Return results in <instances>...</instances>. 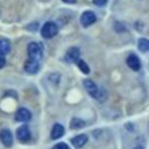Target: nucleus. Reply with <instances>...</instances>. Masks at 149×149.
<instances>
[{"label":"nucleus","mask_w":149,"mask_h":149,"mask_svg":"<svg viewBox=\"0 0 149 149\" xmlns=\"http://www.w3.org/2000/svg\"><path fill=\"white\" fill-rule=\"evenodd\" d=\"M42 47L40 43L37 42H31L28 44V56L30 59H35V61H40L42 58Z\"/></svg>","instance_id":"obj_3"},{"label":"nucleus","mask_w":149,"mask_h":149,"mask_svg":"<svg viewBox=\"0 0 149 149\" xmlns=\"http://www.w3.org/2000/svg\"><path fill=\"white\" fill-rule=\"evenodd\" d=\"M6 64V58H5V55L2 52H0V68H3Z\"/></svg>","instance_id":"obj_19"},{"label":"nucleus","mask_w":149,"mask_h":149,"mask_svg":"<svg viewBox=\"0 0 149 149\" xmlns=\"http://www.w3.org/2000/svg\"><path fill=\"white\" fill-rule=\"evenodd\" d=\"M137 45H139V49H140L142 52H147V51L149 50V42H148L147 38H141V40H139Z\"/></svg>","instance_id":"obj_15"},{"label":"nucleus","mask_w":149,"mask_h":149,"mask_svg":"<svg viewBox=\"0 0 149 149\" xmlns=\"http://www.w3.org/2000/svg\"><path fill=\"white\" fill-rule=\"evenodd\" d=\"M84 126H85V121L78 118H73L70 122V127L72 129H79V128H83Z\"/></svg>","instance_id":"obj_14"},{"label":"nucleus","mask_w":149,"mask_h":149,"mask_svg":"<svg viewBox=\"0 0 149 149\" xmlns=\"http://www.w3.org/2000/svg\"><path fill=\"white\" fill-rule=\"evenodd\" d=\"M0 140L2 142L3 146L6 147H10L13 144V135L10 133V130L8 129H2L0 132Z\"/></svg>","instance_id":"obj_10"},{"label":"nucleus","mask_w":149,"mask_h":149,"mask_svg":"<svg viewBox=\"0 0 149 149\" xmlns=\"http://www.w3.org/2000/svg\"><path fill=\"white\" fill-rule=\"evenodd\" d=\"M52 149H69V146L63 143V142H61V143H57L56 146H54Z\"/></svg>","instance_id":"obj_17"},{"label":"nucleus","mask_w":149,"mask_h":149,"mask_svg":"<svg viewBox=\"0 0 149 149\" xmlns=\"http://www.w3.org/2000/svg\"><path fill=\"white\" fill-rule=\"evenodd\" d=\"M63 135H64V127L59 123L54 125V127L51 129V133H50V137L52 140H57V139L62 137Z\"/></svg>","instance_id":"obj_11"},{"label":"nucleus","mask_w":149,"mask_h":149,"mask_svg":"<svg viewBox=\"0 0 149 149\" xmlns=\"http://www.w3.org/2000/svg\"><path fill=\"white\" fill-rule=\"evenodd\" d=\"M31 119V113L29 109L24 108V107H21L17 109V112L15 113V120L16 121H20V122H26V121H29Z\"/></svg>","instance_id":"obj_5"},{"label":"nucleus","mask_w":149,"mask_h":149,"mask_svg":"<svg viewBox=\"0 0 149 149\" xmlns=\"http://www.w3.org/2000/svg\"><path fill=\"white\" fill-rule=\"evenodd\" d=\"M57 33H58V27L56 23H54L51 21L44 23L41 29V35L44 38H52Z\"/></svg>","instance_id":"obj_2"},{"label":"nucleus","mask_w":149,"mask_h":149,"mask_svg":"<svg viewBox=\"0 0 149 149\" xmlns=\"http://www.w3.org/2000/svg\"><path fill=\"white\" fill-rule=\"evenodd\" d=\"M84 86H85L86 91H87L93 98H95L97 100H99V101H101V102L106 100V97H107L106 91H105L104 88H99V87L95 85V83H94L93 80H91V79H85V80H84Z\"/></svg>","instance_id":"obj_1"},{"label":"nucleus","mask_w":149,"mask_h":149,"mask_svg":"<svg viewBox=\"0 0 149 149\" xmlns=\"http://www.w3.org/2000/svg\"><path fill=\"white\" fill-rule=\"evenodd\" d=\"M16 136L21 142H27L30 140V130L27 126H21L17 132H16Z\"/></svg>","instance_id":"obj_9"},{"label":"nucleus","mask_w":149,"mask_h":149,"mask_svg":"<svg viewBox=\"0 0 149 149\" xmlns=\"http://www.w3.org/2000/svg\"><path fill=\"white\" fill-rule=\"evenodd\" d=\"M79 56H80L79 49L76 48V47H72V48H70L66 51V54H65V61L68 63H74V62H77L79 59Z\"/></svg>","instance_id":"obj_6"},{"label":"nucleus","mask_w":149,"mask_h":149,"mask_svg":"<svg viewBox=\"0 0 149 149\" xmlns=\"http://www.w3.org/2000/svg\"><path fill=\"white\" fill-rule=\"evenodd\" d=\"M127 65L132 69V70H134V71H139L140 69H141V62H140V59H139V57L136 56V55H134V54H132V55H129L128 57H127Z\"/></svg>","instance_id":"obj_7"},{"label":"nucleus","mask_w":149,"mask_h":149,"mask_svg":"<svg viewBox=\"0 0 149 149\" xmlns=\"http://www.w3.org/2000/svg\"><path fill=\"white\" fill-rule=\"evenodd\" d=\"M10 50V43L7 38H1L0 40V52H2L3 55L9 52Z\"/></svg>","instance_id":"obj_13"},{"label":"nucleus","mask_w":149,"mask_h":149,"mask_svg":"<svg viewBox=\"0 0 149 149\" xmlns=\"http://www.w3.org/2000/svg\"><path fill=\"white\" fill-rule=\"evenodd\" d=\"M40 70V61H35V59H29L24 64V71L28 73H36Z\"/></svg>","instance_id":"obj_8"},{"label":"nucleus","mask_w":149,"mask_h":149,"mask_svg":"<svg viewBox=\"0 0 149 149\" xmlns=\"http://www.w3.org/2000/svg\"><path fill=\"white\" fill-rule=\"evenodd\" d=\"M107 1L108 0H93V2H94V5H97V6H105L106 3H107Z\"/></svg>","instance_id":"obj_18"},{"label":"nucleus","mask_w":149,"mask_h":149,"mask_svg":"<svg viewBox=\"0 0 149 149\" xmlns=\"http://www.w3.org/2000/svg\"><path fill=\"white\" fill-rule=\"evenodd\" d=\"M64 2H68V3H76V0H63Z\"/></svg>","instance_id":"obj_20"},{"label":"nucleus","mask_w":149,"mask_h":149,"mask_svg":"<svg viewBox=\"0 0 149 149\" xmlns=\"http://www.w3.org/2000/svg\"><path fill=\"white\" fill-rule=\"evenodd\" d=\"M97 21V16L93 12H84L80 16V23L83 27H90Z\"/></svg>","instance_id":"obj_4"},{"label":"nucleus","mask_w":149,"mask_h":149,"mask_svg":"<svg viewBox=\"0 0 149 149\" xmlns=\"http://www.w3.org/2000/svg\"><path fill=\"white\" fill-rule=\"evenodd\" d=\"M87 136L86 135H84V134H80V135H77V136H74L73 139H72V144H73V147L74 148H77V149H79V148H81V147H84V144H86V142H87Z\"/></svg>","instance_id":"obj_12"},{"label":"nucleus","mask_w":149,"mask_h":149,"mask_svg":"<svg viewBox=\"0 0 149 149\" xmlns=\"http://www.w3.org/2000/svg\"><path fill=\"white\" fill-rule=\"evenodd\" d=\"M77 65H78V68L80 69V71H81V72H84L85 74H87V73L90 72V68H88V65H87L84 61L78 59V61H77Z\"/></svg>","instance_id":"obj_16"},{"label":"nucleus","mask_w":149,"mask_h":149,"mask_svg":"<svg viewBox=\"0 0 149 149\" xmlns=\"http://www.w3.org/2000/svg\"><path fill=\"white\" fill-rule=\"evenodd\" d=\"M134 149H144V148H143V147H140V146H137V147H135Z\"/></svg>","instance_id":"obj_21"}]
</instances>
